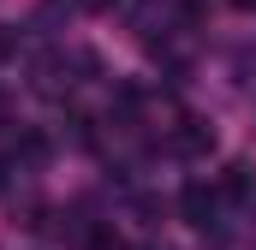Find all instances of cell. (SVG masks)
<instances>
[{"label":"cell","mask_w":256,"mask_h":250,"mask_svg":"<svg viewBox=\"0 0 256 250\" xmlns=\"http://www.w3.org/2000/svg\"><path fill=\"white\" fill-rule=\"evenodd\" d=\"M179 214L191 220L196 232H208V226L220 220V190L202 185V179H196V185H185V190H179Z\"/></svg>","instance_id":"cell-1"},{"label":"cell","mask_w":256,"mask_h":250,"mask_svg":"<svg viewBox=\"0 0 256 250\" xmlns=\"http://www.w3.org/2000/svg\"><path fill=\"white\" fill-rule=\"evenodd\" d=\"M167 149H173V155H185V161H196V155H208V149H214V131H208L202 120H179V125H173V137H167Z\"/></svg>","instance_id":"cell-2"},{"label":"cell","mask_w":256,"mask_h":250,"mask_svg":"<svg viewBox=\"0 0 256 250\" xmlns=\"http://www.w3.org/2000/svg\"><path fill=\"white\" fill-rule=\"evenodd\" d=\"M84 250H126L120 244V232H114V226H96V232H90V244Z\"/></svg>","instance_id":"cell-3"},{"label":"cell","mask_w":256,"mask_h":250,"mask_svg":"<svg viewBox=\"0 0 256 250\" xmlns=\"http://www.w3.org/2000/svg\"><path fill=\"white\" fill-rule=\"evenodd\" d=\"M12 48H18V36H12V30H0V60H6Z\"/></svg>","instance_id":"cell-4"},{"label":"cell","mask_w":256,"mask_h":250,"mask_svg":"<svg viewBox=\"0 0 256 250\" xmlns=\"http://www.w3.org/2000/svg\"><path fill=\"white\" fill-rule=\"evenodd\" d=\"M78 6H84V12H108L114 0H78Z\"/></svg>","instance_id":"cell-5"},{"label":"cell","mask_w":256,"mask_h":250,"mask_svg":"<svg viewBox=\"0 0 256 250\" xmlns=\"http://www.w3.org/2000/svg\"><path fill=\"white\" fill-rule=\"evenodd\" d=\"M232 6H238V12H256V0H232Z\"/></svg>","instance_id":"cell-6"},{"label":"cell","mask_w":256,"mask_h":250,"mask_svg":"<svg viewBox=\"0 0 256 250\" xmlns=\"http://www.w3.org/2000/svg\"><path fill=\"white\" fill-rule=\"evenodd\" d=\"M143 250H173V244H143Z\"/></svg>","instance_id":"cell-7"}]
</instances>
